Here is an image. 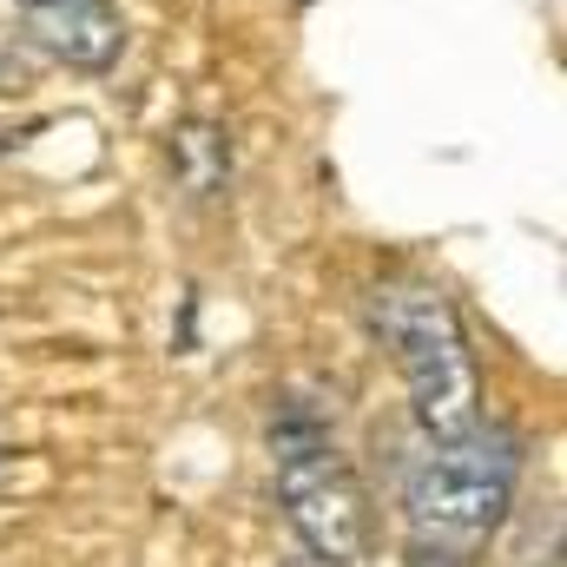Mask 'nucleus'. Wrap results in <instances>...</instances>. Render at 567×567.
Segmentation results:
<instances>
[{
  "label": "nucleus",
  "instance_id": "obj_1",
  "mask_svg": "<svg viewBox=\"0 0 567 567\" xmlns=\"http://www.w3.org/2000/svg\"><path fill=\"white\" fill-rule=\"evenodd\" d=\"M377 330L410 383L416 423L429 442H462L482 429V377H475V350L462 337L455 303L435 284H390L377 290Z\"/></svg>",
  "mask_w": 567,
  "mask_h": 567
},
{
  "label": "nucleus",
  "instance_id": "obj_2",
  "mask_svg": "<svg viewBox=\"0 0 567 567\" xmlns=\"http://www.w3.org/2000/svg\"><path fill=\"white\" fill-rule=\"evenodd\" d=\"M522 442L502 429H475L462 442H429L403 468V508L423 548H475L515 502Z\"/></svg>",
  "mask_w": 567,
  "mask_h": 567
},
{
  "label": "nucleus",
  "instance_id": "obj_3",
  "mask_svg": "<svg viewBox=\"0 0 567 567\" xmlns=\"http://www.w3.org/2000/svg\"><path fill=\"white\" fill-rule=\"evenodd\" d=\"M278 442V502L303 542V555L323 567H350L370 548V502L350 475V462L323 442V429L310 416H290L271 435Z\"/></svg>",
  "mask_w": 567,
  "mask_h": 567
},
{
  "label": "nucleus",
  "instance_id": "obj_4",
  "mask_svg": "<svg viewBox=\"0 0 567 567\" xmlns=\"http://www.w3.org/2000/svg\"><path fill=\"white\" fill-rule=\"evenodd\" d=\"M20 33L80 73H106L126 53V20L113 0H20Z\"/></svg>",
  "mask_w": 567,
  "mask_h": 567
},
{
  "label": "nucleus",
  "instance_id": "obj_5",
  "mask_svg": "<svg viewBox=\"0 0 567 567\" xmlns=\"http://www.w3.org/2000/svg\"><path fill=\"white\" fill-rule=\"evenodd\" d=\"M172 152H178V178H185L192 192H218L225 172H231V152H225V140H218L212 126H185V133L172 140Z\"/></svg>",
  "mask_w": 567,
  "mask_h": 567
},
{
  "label": "nucleus",
  "instance_id": "obj_6",
  "mask_svg": "<svg viewBox=\"0 0 567 567\" xmlns=\"http://www.w3.org/2000/svg\"><path fill=\"white\" fill-rule=\"evenodd\" d=\"M27 86V60L13 47H0V93H20Z\"/></svg>",
  "mask_w": 567,
  "mask_h": 567
},
{
  "label": "nucleus",
  "instance_id": "obj_7",
  "mask_svg": "<svg viewBox=\"0 0 567 567\" xmlns=\"http://www.w3.org/2000/svg\"><path fill=\"white\" fill-rule=\"evenodd\" d=\"M416 567H462L455 548H416Z\"/></svg>",
  "mask_w": 567,
  "mask_h": 567
},
{
  "label": "nucleus",
  "instance_id": "obj_8",
  "mask_svg": "<svg viewBox=\"0 0 567 567\" xmlns=\"http://www.w3.org/2000/svg\"><path fill=\"white\" fill-rule=\"evenodd\" d=\"M284 567H323V561H317V555H290Z\"/></svg>",
  "mask_w": 567,
  "mask_h": 567
}]
</instances>
